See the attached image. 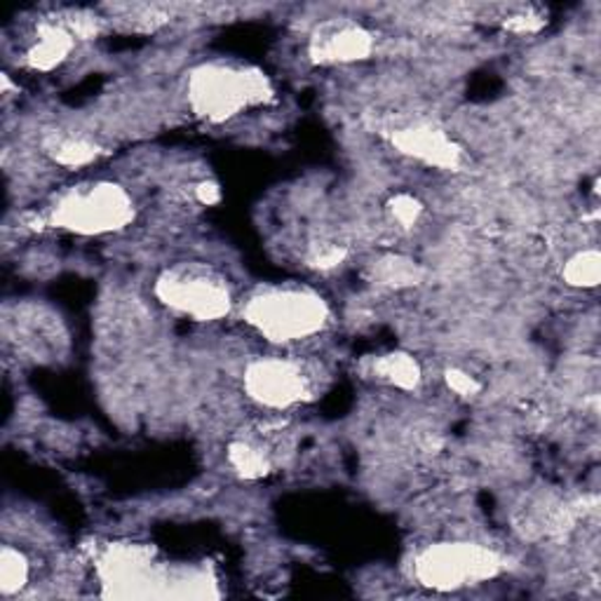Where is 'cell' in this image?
I'll list each match as a JSON object with an SVG mask.
<instances>
[{
    "label": "cell",
    "instance_id": "obj_1",
    "mask_svg": "<svg viewBox=\"0 0 601 601\" xmlns=\"http://www.w3.org/2000/svg\"><path fill=\"white\" fill-rule=\"evenodd\" d=\"M273 99L269 76L236 61H205L186 80V102L207 123H228Z\"/></svg>",
    "mask_w": 601,
    "mask_h": 601
},
{
    "label": "cell",
    "instance_id": "obj_2",
    "mask_svg": "<svg viewBox=\"0 0 601 601\" xmlns=\"http://www.w3.org/2000/svg\"><path fill=\"white\" fill-rule=\"evenodd\" d=\"M245 322L277 345L308 341L329 325L327 300L308 287H263L247 298Z\"/></svg>",
    "mask_w": 601,
    "mask_h": 601
},
{
    "label": "cell",
    "instance_id": "obj_3",
    "mask_svg": "<svg viewBox=\"0 0 601 601\" xmlns=\"http://www.w3.org/2000/svg\"><path fill=\"white\" fill-rule=\"evenodd\" d=\"M135 216V200L121 183L88 181L61 193L45 222L76 236H109L127 228Z\"/></svg>",
    "mask_w": 601,
    "mask_h": 601
},
{
    "label": "cell",
    "instance_id": "obj_4",
    "mask_svg": "<svg viewBox=\"0 0 601 601\" xmlns=\"http://www.w3.org/2000/svg\"><path fill=\"white\" fill-rule=\"evenodd\" d=\"M156 296L162 306L195 322L222 320L236 304L228 280L212 265L195 261L165 269L156 280Z\"/></svg>",
    "mask_w": 601,
    "mask_h": 601
},
{
    "label": "cell",
    "instance_id": "obj_5",
    "mask_svg": "<svg viewBox=\"0 0 601 601\" xmlns=\"http://www.w3.org/2000/svg\"><path fill=\"white\" fill-rule=\"evenodd\" d=\"M503 557L496 549L470 541H444L421 549L413 559V576L421 586L438 592H456L467 586L494 580L503 571Z\"/></svg>",
    "mask_w": 601,
    "mask_h": 601
},
{
    "label": "cell",
    "instance_id": "obj_6",
    "mask_svg": "<svg viewBox=\"0 0 601 601\" xmlns=\"http://www.w3.org/2000/svg\"><path fill=\"white\" fill-rule=\"evenodd\" d=\"M242 388L259 407L285 411L306 402L310 395V376L294 360L261 358L245 366Z\"/></svg>",
    "mask_w": 601,
    "mask_h": 601
},
{
    "label": "cell",
    "instance_id": "obj_7",
    "mask_svg": "<svg viewBox=\"0 0 601 601\" xmlns=\"http://www.w3.org/2000/svg\"><path fill=\"white\" fill-rule=\"evenodd\" d=\"M374 53V36L370 29L353 20H327L315 26L308 41V55L315 64H355Z\"/></svg>",
    "mask_w": 601,
    "mask_h": 601
},
{
    "label": "cell",
    "instance_id": "obj_8",
    "mask_svg": "<svg viewBox=\"0 0 601 601\" xmlns=\"http://www.w3.org/2000/svg\"><path fill=\"white\" fill-rule=\"evenodd\" d=\"M390 144L399 154L435 167V170H458L463 165V148L435 123H409L390 132Z\"/></svg>",
    "mask_w": 601,
    "mask_h": 601
},
{
    "label": "cell",
    "instance_id": "obj_9",
    "mask_svg": "<svg viewBox=\"0 0 601 601\" xmlns=\"http://www.w3.org/2000/svg\"><path fill=\"white\" fill-rule=\"evenodd\" d=\"M76 36L66 22H47L38 29L36 41L29 47L26 64L33 71H55L61 66L76 47Z\"/></svg>",
    "mask_w": 601,
    "mask_h": 601
},
{
    "label": "cell",
    "instance_id": "obj_10",
    "mask_svg": "<svg viewBox=\"0 0 601 601\" xmlns=\"http://www.w3.org/2000/svg\"><path fill=\"white\" fill-rule=\"evenodd\" d=\"M43 148H45V156H49L61 167H71V170H76V167L92 165L99 156L104 154L97 141L76 135V132H55V135H49L45 139Z\"/></svg>",
    "mask_w": 601,
    "mask_h": 601
},
{
    "label": "cell",
    "instance_id": "obj_11",
    "mask_svg": "<svg viewBox=\"0 0 601 601\" xmlns=\"http://www.w3.org/2000/svg\"><path fill=\"white\" fill-rule=\"evenodd\" d=\"M374 374L378 381L399 390H416L423 378L421 364L409 353H388L376 358Z\"/></svg>",
    "mask_w": 601,
    "mask_h": 601
},
{
    "label": "cell",
    "instance_id": "obj_12",
    "mask_svg": "<svg viewBox=\"0 0 601 601\" xmlns=\"http://www.w3.org/2000/svg\"><path fill=\"white\" fill-rule=\"evenodd\" d=\"M374 277L383 287H411L423 280V269L407 257H386L374 265Z\"/></svg>",
    "mask_w": 601,
    "mask_h": 601
},
{
    "label": "cell",
    "instance_id": "obj_13",
    "mask_svg": "<svg viewBox=\"0 0 601 601\" xmlns=\"http://www.w3.org/2000/svg\"><path fill=\"white\" fill-rule=\"evenodd\" d=\"M228 463L245 479H259L271 473L269 454L252 442H233L228 446Z\"/></svg>",
    "mask_w": 601,
    "mask_h": 601
},
{
    "label": "cell",
    "instance_id": "obj_14",
    "mask_svg": "<svg viewBox=\"0 0 601 601\" xmlns=\"http://www.w3.org/2000/svg\"><path fill=\"white\" fill-rule=\"evenodd\" d=\"M564 282L578 290H592L601 280V257L597 249H582L564 263Z\"/></svg>",
    "mask_w": 601,
    "mask_h": 601
},
{
    "label": "cell",
    "instance_id": "obj_15",
    "mask_svg": "<svg viewBox=\"0 0 601 601\" xmlns=\"http://www.w3.org/2000/svg\"><path fill=\"white\" fill-rule=\"evenodd\" d=\"M31 576V566L22 549L5 545L3 553H0V590L3 594H14L26 588Z\"/></svg>",
    "mask_w": 601,
    "mask_h": 601
},
{
    "label": "cell",
    "instance_id": "obj_16",
    "mask_svg": "<svg viewBox=\"0 0 601 601\" xmlns=\"http://www.w3.org/2000/svg\"><path fill=\"white\" fill-rule=\"evenodd\" d=\"M388 209H390V216L399 224V226H413L416 222L421 219L423 214V203L419 197H413L409 193H399L395 195L390 203H388Z\"/></svg>",
    "mask_w": 601,
    "mask_h": 601
},
{
    "label": "cell",
    "instance_id": "obj_17",
    "mask_svg": "<svg viewBox=\"0 0 601 601\" xmlns=\"http://www.w3.org/2000/svg\"><path fill=\"white\" fill-rule=\"evenodd\" d=\"M343 259H345V249L339 247V245H331V242H325L320 247H315L313 254H310V263L315 265V269H320V271L337 269V265Z\"/></svg>",
    "mask_w": 601,
    "mask_h": 601
},
{
    "label": "cell",
    "instance_id": "obj_18",
    "mask_svg": "<svg viewBox=\"0 0 601 601\" xmlns=\"http://www.w3.org/2000/svg\"><path fill=\"white\" fill-rule=\"evenodd\" d=\"M444 381H446V386L461 397H475L481 390L479 381L475 376H470L463 370H456V366L444 374Z\"/></svg>",
    "mask_w": 601,
    "mask_h": 601
},
{
    "label": "cell",
    "instance_id": "obj_19",
    "mask_svg": "<svg viewBox=\"0 0 601 601\" xmlns=\"http://www.w3.org/2000/svg\"><path fill=\"white\" fill-rule=\"evenodd\" d=\"M506 26L510 31H514V33H533V31H538L543 26V20H538V16L524 12V14L510 16V20L506 22Z\"/></svg>",
    "mask_w": 601,
    "mask_h": 601
},
{
    "label": "cell",
    "instance_id": "obj_20",
    "mask_svg": "<svg viewBox=\"0 0 601 601\" xmlns=\"http://www.w3.org/2000/svg\"><path fill=\"white\" fill-rule=\"evenodd\" d=\"M195 195L203 205H216L222 200V189L216 186L214 181H203L200 186L195 189Z\"/></svg>",
    "mask_w": 601,
    "mask_h": 601
}]
</instances>
